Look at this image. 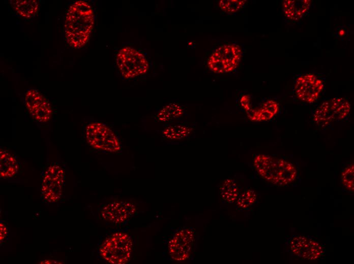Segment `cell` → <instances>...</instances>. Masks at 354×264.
Returning a JSON list of instances; mask_svg holds the SVG:
<instances>
[{"mask_svg": "<svg viewBox=\"0 0 354 264\" xmlns=\"http://www.w3.org/2000/svg\"><path fill=\"white\" fill-rule=\"evenodd\" d=\"M18 163L16 158L9 151L0 150V176L2 179H9L15 176L18 171Z\"/></svg>", "mask_w": 354, "mask_h": 264, "instance_id": "15", "label": "cell"}, {"mask_svg": "<svg viewBox=\"0 0 354 264\" xmlns=\"http://www.w3.org/2000/svg\"><path fill=\"white\" fill-rule=\"evenodd\" d=\"M246 113L249 118L253 121H268L275 116L261 106L259 109H251Z\"/></svg>", "mask_w": 354, "mask_h": 264, "instance_id": "22", "label": "cell"}, {"mask_svg": "<svg viewBox=\"0 0 354 264\" xmlns=\"http://www.w3.org/2000/svg\"><path fill=\"white\" fill-rule=\"evenodd\" d=\"M324 87L323 81L312 74L299 76L294 86L295 93L300 100L311 104L316 101Z\"/></svg>", "mask_w": 354, "mask_h": 264, "instance_id": "9", "label": "cell"}, {"mask_svg": "<svg viewBox=\"0 0 354 264\" xmlns=\"http://www.w3.org/2000/svg\"><path fill=\"white\" fill-rule=\"evenodd\" d=\"M1 233H0V241L1 244L8 237V232L6 224L2 221L0 222Z\"/></svg>", "mask_w": 354, "mask_h": 264, "instance_id": "25", "label": "cell"}, {"mask_svg": "<svg viewBox=\"0 0 354 264\" xmlns=\"http://www.w3.org/2000/svg\"><path fill=\"white\" fill-rule=\"evenodd\" d=\"M59 263V262H58L57 261H52V260H43V261H42L41 262H40V263Z\"/></svg>", "mask_w": 354, "mask_h": 264, "instance_id": "27", "label": "cell"}, {"mask_svg": "<svg viewBox=\"0 0 354 264\" xmlns=\"http://www.w3.org/2000/svg\"><path fill=\"white\" fill-rule=\"evenodd\" d=\"M10 4L18 15L25 18L34 17L39 10V4L36 0H11Z\"/></svg>", "mask_w": 354, "mask_h": 264, "instance_id": "16", "label": "cell"}, {"mask_svg": "<svg viewBox=\"0 0 354 264\" xmlns=\"http://www.w3.org/2000/svg\"><path fill=\"white\" fill-rule=\"evenodd\" d=\"M183 113L181 107L175 103H171L164 107L157 115L160 121H168L180 117Z\"/></svg>", "mask_w": 354, "mask_h": 264, "instance_id": "18", "label": "cell"}, {"mask_svg": "<svg viewBox=\"0 0 354 264\" xmlns=\"http://www.w3.org/2000/svg\"><path fill=\"white\" fill-rule=\"evenodd\" d=\"M65 181V172L59 164H54L47 168L44 173L41 187L42 200L54 203L62 197Z\"/></svg>", "mask_w": 354, "mask_h": 264, "instance_id": "8", "label": "cell"}, {"mask_svg": "<svg viewBox=\"0 0 354 264\" xmlns=\"http://www.w3.org/2000/svg\"><path fill=\"white\" fill-rule=\"evenodd\" d=\"M261 107L271 113L273 114L274 115L277 113L279 110V106L277 102L272 100H269L265 102L262 104Z\"/></svg>", "mask_w": 354, "mask_h": 264, "instance_id": "24", "label": "cell"}, {"mask_svg": "<svg viewBox=\"0 0 354 264\" xmlns=\"http://www.w3.org/2000/svg\"><path fill=\"white\" fill-rule=\"evenodd\" d=\"M258 174L274 185L284 186L295 181L297 170L290 162L266 154H258L253 159Z\"/></svg>", "mask_w": 354, "mask_h": 264, "instance_id": "2", "label": "cell"}, {"mask_svg": "<svg viewBox=\"0 0 354 264\" xmlns=\"http://www.w3.org/2000/svg\"><path fill=\"white\" fill-rule=\"evenodd\" d=\"M256 199V194L254 190L247 189L244 191L237 201L238 206L242 209H246L252 205Z\"/></svg>", "mask_w": 354, "mask_h": 264, "instance_id": "23", "label": "cell"}, {"mask_svg": "<svg viewBox=\"0 0 354 264\" xmlns=\"http://www.w3.org/2000/svg\"><path fill=\"white\" fill-rule=\"evenodd\" d=\"M116 61L122 74L127 79L145 74L149 67L148 61L141 53L128 47L119 51Z\"/></svg>", "mask_w": 354, "mask_h": 264, "instance_id": "7", "label": "cell"}, {"mask_svg": "<svg viewBox=\"0 0 354 264\" xmlns=\"http://www.w3.org/2000/svg\"><path fill=\"white\" fill-rule=\"evenodd\" d=\"M88 143L95 149L108 152H117L121 149L119 140L113 130L100 122L90 123L85 129Z\"/></svg>", "mask_w": 354, "mask_h": 264, "instance_id": "5", "label": "cell"}, {"mask_svg": "<svg viewBox=\"0 0 354 264\" xmlns=\"http://www.w3.org/2000/svg\"><path fill=\"white\" fill-rule=\"evenodd\" d=\"M292 253L303 259L315 260L324 254V249L318 242L305 236L293 237L289 243Z\"/></svg>", "mask_w": 354, "mask_h": 264, "instance_id": "12", "label": "cell"}, {"mask_svg": "<svg viewBox=\"0 0 354 264\" xmlns=\"http://www.w3.org/2000/svg\"><path fill=\"white\" fill-rule=\"evenodd\" d=\"M350 105L343 97L326 101L315 110L313 119L317 125L326 127L334 121L345 118L349 113Z\"/></svg>", "mask_w": 354, "mask_h": 264, "instance_id": "6", "label": "cell"}, {"mask_svg": "<svg viewBox=\"0 0 354 264\" xmlns=\"http://www.w3.org/2000/svg\"><path fill=\"white\" fill-rule=\"evenodd\" d=\"M191 131L192 128L189 126L176 125L167 127L163 130V134L170 140H180L187 137Z\"/></svg>", "mask_w": 354, "mask_h": 264, "instance_id": "19", "label": "cell"}, {"mask_svg": "<svg viewBox=\"0 0 354 264\" xmlns=\"http://www.w3.org/2000/svg\"><path fill=\"white\" fill-rule=\"evenodd\" d=\"M246 3V1L221 0L219 2V6L226 13H233L242 9Z\"/></svg>", "mask_w": 354, "mask_h": 264, "instance_id": "21", "label": "cell"}, {"mask_svg": "<svg viewBox=\"0 0 354 264\" xmlns=\"http://www.w3.org/2000/svg\"><path fill=\"white\" fill-rule=\"evenodd\" d=\"M94 24L91 6L85 1H77L68 9L65 20V35L70 46L82 47L88 41Z\"/></svg>", "mask_w": 354, "mask_h": 264, "instance_id": "1", "label": "cell"}, {"mask_svg": "<svg viewBox=\"0 0 354 264\" xmlns=\"http://www.w3.org/2000/svg\"><path fill=\"white\" fill-rule=\"evenodd\" d=\"M240 103L246 112L251 109L250 105V99L248 95H244L241 98Z\"/></svg>", "mask_w": 354, "mask_h": 264, "instance_id": "26", "label": "cell"}, {"mask_svg": "<svg viewBox=\"0 0 354 264\" xmlns=\"http://www.w3.org/2000/svg\"><path fill=\"white\" fill-rule=\"evenodd\" d=\"M135 211L136 208L132 203L123 201L113 202L103 206L101 216L106 221L121 223L133 216Z\"/></svg>", "mask_w": 354, "mask_h": 264, "instance_id": "13", "label": "cell"}, {"mask_svg": "<svg viewBox=\"0 0 354 264\" xmlns=\"http://www.w3.org/2000/svg\"><path fill=\"white\" fill-rule=\"evenodd\" d=\"M242 50L235 44H223L216 48L207 61L208 68L214 73H226L237 69L241 61Z\"/></svg>", "mask_w": 354, "mask_h": 264, "instance_id": "4", "label": "cell"}, {"mask_svg": "<svg viewBox=\"0 0 354 264\" xmlns=\"http://www.w3.org/2000/svg\"><path fill=\"white\" fill-rule=\"evenodd\" d=\"M24 100L27 109L36 121L42 123L49 121L52 114L51 106L37 90H28L25 93Z\"/></svg>", "mask_w": 354, "mask_h": 264, "instance_id": "10", "label": "cell"}, {"mask_svg": "<svg viewBox=\"0 0 354 264\" xmlns=\"http://www.w3.org/2000/svg\"><path fill=\"white\" fill-rule=\"evenodd\" d=\"M311 4L310 0H285L282 3L285 15L292 20L302 18L309 10Z\"/></svg>", "mask_w": 354, "mask_h": 264, "instance_id": "14", "label": "cell"}, {"mask_svg": "<svg viewBox=\"0 0 354 264\" xmlns=\"http://www.w3.org/2000/svg\"><path fill=\"white\" fill-rule=\"evenodd\" d=\"M354 166L353 163L345 168L341 173V183L344 188L350 192L354 190Z\"/></svg>", "mask_w": 354, "mask_h": 264, "instance_id": "20", "label": "cell"}, {"mask_svg": "<svg viewBox=\"0 0 354 264\" xmlns=\"http://www.w3.org/2000/svg\"><path fill=\"white\" fill-rule=\"evenodd\" d=\"M132 241L125 233L116 232L109 236L103 242L100 249L101 256L108 262L123 264L130 258Z\"/></svg>", "mask_w": 354, "mask_h": 264, "instance_id": "3", "label": "cell"}, {"mask_svg": "<svg viewBox=\"0 0 354 264\" xmlns=\"http://www.w3.org/2000/svg\"><path fill=\"white\" fill-rule=\"evenodd\" d=\"M194 241V233L191 229L185 228L178 231L168 244L171 257L179 261L187 259L191 254Z\"/></svg>", "mask_w": 354, "mask_h": 264, "instance_id": "11", "label": "cell"}, {"mask_svg": "<svg viewBox=\"0 0 354 264\" xmlns=\"http://www.w3.org/2000/svg\"><path fill=\"white\" fill-rule=\"evenodd\" d=\"M220 195L226 202H234L239 197V189L236 182L231 179L223 180L220 186Z\"/></svg>", "mask_w": 354, "mask_h": 264, "instance_id": "17", "label": "cell"}]
</instances>
